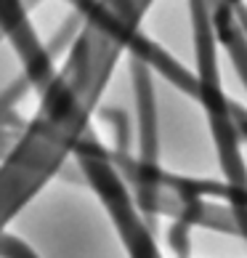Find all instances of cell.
I'll return each instance as SVG.
<instances>
[{"label":"cell","mask_w":247,"mask_h":258,"mask_svg":"<svg viewBox=\"0 0 247 258\" xmlns=\"http://www.w3.org/2000/svg\"><path fill=\"white\" fill-rule=\"evenodd\" d=\"M0 258H37L35 250L27 242H22L14 234H0Z\"/></svg>","instance_id":"obj_2"},{"label":"cell","mask_w":247,"mask_h":258,"mask_svg":"<svg viewBox=\"0 0 247 258\" xmlns=\"http://www.w3.org/2000/svg\"><path fill=\"white\" fill-rule=\"evenodd\" d=\"M0 32L11 40L14 51L24 64V75L37 91H45L51 85L53 75V61L48 48H43L37 35L32 30L30 19H27V3L24 0H0Z\"/></svg>","instance_id":"obj_1"},{"label":"cell","mask_w":247,"mask_h":258,"mask_svg":"<svg viewBox=\"0 0 247 258\" xmlns=\"http://www.w3.org/2000/svg\"><path fill=\"white\" fill-rule=\"evenodd\" d=\"M0 35H3V32H0Z\"/></svg>","instance_id":"obj_3"}]
</instances>
